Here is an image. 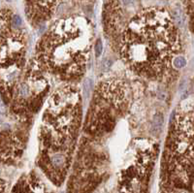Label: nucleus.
Wrapping results in <instances>:
<instances>
[{
    "mask_svg": "<svg viewBox=\"0 0 194 193\" xmlns=\"http://www.w3.org/2000/svg\"><path fill=\"white\" fill-rule=\"evenodd\" d=\"M180 50L179 34L169 13L148 8L134 16L123 30L119 51L137 75L155 80L173 65Z\"/></svg>",
    "mask_w": 194,
    "mask_h": 193,
    "instance_id": "nucleus-1",
    "label": "nucleus"
},
{
    "mask_svg": "<svg viewBox=\"0 0 194 193\" xmlns=\"http://www.w3.org/2000/svg\"><path fill=\"white\" fill-rule=\"evenodd\" d=\"M78 87L65 84L47 102L40 127V167L55 183L64 180L75 151L82 122Z\"/></svg>",
    "mask_w": 194,
    "mask_h": 193,
    "instance_id": "nucleus-2",
    "label": "nucleus"
},
{
    "mask_svg": "<svg viewBox=\"0 0 194 193\" xmlns=\"http://www.w3.org/2000/svg\"><path fill=\"white\" fill-rule=\"evenodd\" d=\"M93 28L83 17L56 21L43 35L36 48L39 66L65 84L84 77L92 48Z\"/></svg>",
    "mask_w": 194,
    "mask_h": 193,
    "instance_id": "nucleus-3",
    "label": "nucleus"
},
{
    "mask_svg": "<svg viewBox=\"0 0 194 193\" xmlns=\"http://www.w3.org/2000/svg\"><path fill=\"white\" fill-rule=\"evenodd\" d=\"M127 85L119 79L101 82L96 87L85 123L91 136L110 132L128 106Z\"/></svg>",
    "mask_w": 194,
    "mask_h": 193,
    "instance_id": "nucleus-4",
    "label": "nucleus"
},
{
    "mask_svg": "<svg viewBox=\"0 0 194 193\" xmlns=\"http://www.w3.org/2000/svg\"><path fill=\"white\" fill-rule=\"evenodd\" d=\"M165 155L169 170L181 179L194 167V117L178 113L173 118L167 139Z\"/></svg>",
    "mask_w": 194,
    "mask_h": 193,
    "instance_id": "nucleus-5",
    "label": "nucleus"
},
{
    "mask_svg": "<svg viewBox=\"0 0 194 193\" xmlns=\"http://www.w3.org/2000/svg\"><path fill=\"white\" fill-rule=\"evenodd\" d=\"M47 73L32 60L26 69L23 80L16 84L15 107L21 113L37 111L50 92V82Z\"/></svg>",
    "mask_w": 194,
    "mask_h": 193,
    "instance_id": "nucleus-6",
    "label": "nucleus"
},
{
    "mask_svg": "<svg viewBox=\"0 0 194 193\" xmlns=\"http://www.w3.org/2000/svg\"><path fill=\"white\" fill-rule=\"evenodd\" d=\"M103 24L106 36L114 46L119 49L121 34L124 30V16L119 0H107L103 10Z\"/></svg>",
    "mask_w": 194,
    "mask_h": 193,
    "instance_id": "nucleus-7",
    "label": "nucleus"
},
{
    "mask_svg": "<svg viewBox=\"0 0 194 193\" xmlns=\"http://www.w3.org/2000/svg\"><path fill=\"white\" fill-rule=\"evenodd\" d=\"M26 14L34 24H42L54 15L59 0H25Z\"/></svg>",
    "mask_w": 194,
    "mask_h": 193,
    "instance_id": "nucleus-8",
    "label": "nucleus"
},
{
    "mask_svg": "<svg viewBox=\"0 0 194 193\" xmlns=\"http://www.w3.org/2000/svg\"><path fill=\"white\" fill-rule=\"evenodd\" d=\"M22 140L12 132H3L0 135V159L10 161L19 156L22 152Z\"/></svg>",
    "mask_w": 194,
    "mask_h": 193,
    "instance_id": "nucleus-9",
    "label": "nucleus"
},
{
    "mask_svg": "<svg viewBox=\"0 0 194 193\" xmlns=\"http://www.w3.org/2000/svg\"><path fill=\"white\" fill-rule=\"evenodd\" d=\"M14 193H46V192H45V187H44L41 181L33 178H29L27 180H24L22 183H20L16 187Z\"/></svg>",
    "mask_w": 194,
    "mask_h": 193,
    "instance_id": "nucleus-10",
    "label": "nucleus"
},
{
    "mask_svg": "<svg viewBox=\"0 0 194 193\" xmlns=\"http://www.w3.org/2000/svg\"><path fill=\"white\" fill-rule=\"evenodd\" d=\"M164 123V118L161 113H155V116L153 118V130L154 132H160Z\"/></svg>",
    "mask_w": 194,
    "mask_h": 193,
    "instance_id": "nucleus-11",
    "label": "nucleus"
},
{
    "mask_svg": "<svg viewBox=\"0 0 194 193\" xmlns=\"http://www.w3.org/2000/svg\"><path fill=\"white\" fill-rule=\"evenodd\" d=\"M174 22L176 24H178L179 26H182L184 24V16H183V12L181 9V7L176 8L173 11V17Z\"/></svg>",
    "mask_w": 194,
    "mask_h": 193,
    "instance_id": "nucleus-12",
    "label": "nucleus"
},
{
    "mask_svg": "<svg viewBox=\"0 0 194 193\" xmlns=\"http://www.w3.org/2000/svg\"><path fill=\"white\" fill-rule=\"evenodd\" d=\"M173 65L176 68H182L187 65V59L182 55H177L173 60Z\"/></svg>",
    "mask_w": 194,
    "mask_h": 193,
    "instance_id": "nucleus-13",
    "label": "nucleus"
},
{
    "mask_svg": "<svg viewBox=\"0 0 194 193\" xmlns=\"http://www.w3.org/2000/svg\"><path fill=\"white\" fill-rule=\"evenodd\" d=\"M11 24H12V27L15 28V29H17L19 27H21L22 24V20L20 16L17 15H15L12 17V20H11Z\"/></svg>",
    "mask_w": 194,
    "mask_h": 193,
    "instance_id": "nucleus-14",
    "label": "nucleus"
},
{
    "mask_svg": "<svg viewBox=\"0 0 194 193\" xmlns=\"http://www.w3.org/2000/svg\"><path fill=\"white\" fill-rule=\"evenodd\" d=\"M94 50H95V56L99 57L102 54V51H103V46H102L101 40H97V42L95 44V47H94Z\"/></svg>",
    "mask_w": 194,
    "mask_h": 193,
    "instance_id": "nucleus-15",
    "label": "nucleus"
},
{
    "mask_svg": "<svg viewBox=\"0 0 194 193\" xmlns=\"http://www.w3.org/2000/svg\"><path fill=\"white\" fill-rule=\"evenodd\" d=\"M6 112V107L5 105L3 104V102L0 100V113H5Z\"/></svg>",
    "mask_w": 194,
    "mask_h": 193,
    "instance_id": "nucleus-16",
    "label": "nucleus"
},
{
    "mask_svg": "<svg viewBox=\"0 0 194 193\" xmlns=\"http://www.w3.org/2000/svg\"><path fill=\"white\" fill-rule=\"evenodd\" d=\"M4 190H5V185H4V182L0 180V193H4Z\"/></svg>",
    "mask_w": 194,
    "mask_h": 193,
    "instance_id": "nucleus-17",
    "label": "nucleus"
},
{
    "mask_svg": "<svg viewBox=\"0 0 194 193\" xmlns=\"http://www.w3.org/2000/svg\"><path fill=\"white\" fill-rule=\"evenodd\" d=\"M187 3L189 6H194V0H187Z\"/></svg>",
    "mask_w": 194,
    "mask_h": 193,
    "instance_id": "nucleus-18",
    "label": "nucleus"
},
{
    "mask_svg": "<svg viewBox=\"0 0 194 193\" xmlns=\"http://www.w3.org/2000/svg\"><path fill=\"white\" fill-rule=\"evenodd\" d=\"M6 1H7V2H11V1H12V0H6Z\"/></svg>",
    "mask_w": 194,
    "mask_h": 193,
    "instance_id": "nucleus-19",
    "label": "nucleus"
}]
</instances>
